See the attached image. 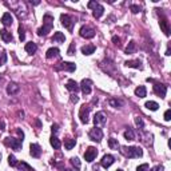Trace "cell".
I'll return each instance as SVG.
<instances>
[{
    "instance_id": "obj_1",
    "label": "cell",
    "mask_w": 171,
    "mask_h": 171,
    "mask_svg": "<svg viewBox=\"0 0 171 171\" xmlns=\"http://www.w3.org/2000/svg\"><path fill=\"white\" fill-rule=\"evenodd\" d=\"M52 27H54V17L49 14H46L43 16V27L38 30V35L39 36H47L48 32H51Z\"/></svg>"
},
{
    "instance_id": "obj_2",
    "label": "cell",
    "mask_w": 171,
    "mask_h": 171,
    "mask_svg": "<svg viewBox=\"0 0 171 171\" xmlns=\"http://www.w3.org/2000/svg\"><path fill=\"white\" fill-rule=\"evenodd\" d=\"M120 152H122L124 157H127V158H141L143 155L142 148L134 147V146H132V147H122Z\"/></svg>"
},
{
    "instance_id": "obj_3",
    "label": "cell",
    "mask_w": 171,
    "mask_h": 171,
    "mask_svg": "<svg viewBox=\"0 0 171 171\" xmlns=\"http://www.w3.org/2000/svg\"><path fill=\"white\" fill-rule=\"evenodd\" d=\"M55 70L56 71H68V72H74V71L76 70V66L75 63H71V62H62V63H59L56 67H55Z\"/></svg>"
},
{
    "instance_id": "obj_4",
    "label": "cell",
    "mask_w": 171,
    "mask_h": 171,
    "mask_svg": "<svg viewBox=\"0 0 171 171\" xmlns=\"http://www.w3.org/2000/svg\"><path fill=\"white\" fill-rule=\"evenodd\" d=\"M90 106L88 104H83L80 107V111H79V118H80V122L83 124H87L88 123V112H90Z\"/></svg>"
},
{
    "instance_id": "obj_5",
    "label": "cell",
    "mask_w": 171,
    "mask_h": 171,
    "mask_svg": "<svg viewBox=\"0 0 171 171\" xmlns=\"http://www.w3.org/2000/svg\"><path fill=\"white\" fill-rule=\"evenodd\" d=\"M88 136L91 141L94 142H100L102 138H103V131H102L99 127H95V128H92L91 131L88 132Z\"/></svg>"
},
{
    "instance_id": "obj_6",
    "label": "cell",
    "mask_w": 171,
    "mask_h": 171,
    "mask_svg": "<svg viewBox=\"0 0 171 171\" xmlns=\"http://www.w3.org/2000/svg\"><path fill=\"white\" fill-rule=\"evenodd\" d=\"M79 33H80V36H82V38L92 39L95 36V30L91 28V27H88V26H83L82 28H80Z\"/></svg>"
},
{
    "instance_id": "obj_7",
    "label": "cell",
    "mask_w": 171,
    "mask_h": 171,
    "mask_svg": "<svg viewBox=\"0 0 171 171\" xmlns=\"http://www.w3.org/2000/svg\"><path fill=\"white\" fill-rule=\"evenodd\" d=\"M106 120H107V116L103 111H99V112L95 114L94 116V123H95V127H102L106 124Z\"/></svg>"
},
{
    "instance_id": "obj_8",
    "label": "cell",
    "mask_w": 171,
    "mask_h": 171,
    "mask_svg": "<svg viewBox=\"0 0 171 171\" xmlns=\"http://www.w3.org/2000/svg\"><path fill=\"white\" fill-rule=\"evenodd\" d=\"M7 146H11L15 151H20L21 150V144H23V141L21 139H15V138H7Z\"/></svg>"
},
{
    "instance_id": "obj_9",
    "label": "cell",
    "mask_w": 171,
    "mask_h": 171,
    "mask_svg": "<svg viewBox=\"0 0 171 171\" xmlns=\"http://www.w3.org/2000/svg\"><path fill=\"white\" fill-rule=\"evenodd\" d=\"M154 92L157 94L159 98H164L166 96V92H167V86L162 84V83H154Z\"/></svg>"
},
{
    "instance_id": "obj_10",
    "label": "cell",
    "mask_w": 171,
    "mask_h": 171,
    "mask_svg": "<svg viewBox=\"0 0 171 171\" xmlns=\"http://www.w3.org/2000/svg\"><path fill=\"white\" fill-rule=\"evenodd\" d=\"M60 20H62V24H63L64 27H66L67 30H70V31H72V27H74V19L70 16V15H66V14H63L60 16Z\"/></svg>"
},
{
    "instance_id": "obj_11",
    "label": "cell",
    "mask_w": 171,
    "mask_h": 171,
    "mask_svg": "<svg viewBox=\"0 0 171 171\" xmlns=\"http://www.w3.org/2000/svg\"><path fill=\"white\" fill-rule=\"evenodd\" d=\"M96 155H98V151H96L95 147H88L84 152V159L86 162H88V163H91V162H94V159L96 158Z\"/></svg>"
},
{
    "instance_id": "obj_12",
    "label": "cell",
    "mask_w": 171,
    "mask_h": 171,
    "mask_svg": "<svg viewBox=\"0 0 171 171\" xmlns=\"http://www.w3.org/2000/svg\"><path fill=\"white\" fill-rule=\"evenodd\" d=\"M91 86H92V82L90 79H83L82 80V83H80V90L83 91V94L84 95H90L91 94Z\"/></svg>"
},
{
    "instance_id": "obj_13",
    "label": "cell",
    "mask_w": 171,
    "mask_h": 171,
    "mask_svg": "<svg viewBox=\"0 0 171 171\" xmlns=\"http://www.w3.org/2000/svg\"><path fill=\"white\" fill-rule=\"evenodd\" d=\"M30 154H31V157L32 158H39L40 155H42V148H40V146L36 144V143H31Z\"/></svg>"
},
{
    "instance_id": "obj_14",
    "label": "cell",
    "mask_w": 171,
    "mask_h": 171,
    "mask_svg": "<svg viewBox=\"0 0 171 171\" xmlns=\"http://www.w3.org/2000/svg\"><path fill=\"white\" fill-rule=\"evenodd\" d=\"M66 88H67L70 92H72V94H76V92L80 90V87H79V84H78L75 80L70 79V80L67 82V84H66Z\"/></svg>"
},
{
    "instance_id": "obj_15",
    "label": "cell",
    "mask_w": 171,
    "mask_h": 171,
    "mask_svg": "<svg viewBox=\"0 0 171 171\" xmlns=\"http://www.w3.org/2000/svg\"><path fill=\"white\" fill-rule=\"evenodd\" d=\"M114 162H115V159H114L112 155H104L103 159H102V162H100V164L104 167V169H108V167H110Z\"/></svg>"
},
{
    "instance_id": "obj_16",
    "label": "cell",
    "mask_w": 171,
    "mask_h": 171,
    "mask_svg": "<svg viewBox=\"0 0 171 171\" xmlns=\"http://www.w3.org/2000/svg\"><path fill=\"white\" fill-rule=\"evenodd\" d=\"M19 90H20V87L17 86L16 83L11 82V83H8V86H7V94L8 95H15V94L19 92Z\"/></svg>"
},
{
    "instance_id": "obj_17",
    "label": "cell",
    "mask_w": 171,
    "mask_h": 171,
    "mask_svg": "<svg viewBox=\"0 0 171 171\" xmlns=\"http://www.w3.org/2000/svg\"><path fill=\"white\" fill-rule=\"evenodd\" d=\"M2 23L4 24L5 27L12 26V23H14V19H12V15L10 14V12H5V14L2 16Z\"/></svg>"
},
{
    "instance_id": "obj_18",
    "label": "cell",
    "mask_w": 171,
    "mask_h": 171,
    "mask_svg": "<svg viewBox=\"0 0 171 171\" xmlns=\"http://www.w3.org/2000/svg\"><path fill=\"white\" fill-rule=\"evenodd\" d=\"M159 26L162 31L164 32V35L169 36L170 35V26H169V21H167V19H164V17H162L160 21H159Z\"/></svg>"
},
{
    "instance_id": "obj_19",
    "label": "cell",
    "mask_w": 171,
    "mask_h": 171,
    "mask_svg": "<svg viewBox=\"0 0 171 171\" xmlns=\"http://www.w3.org/2000/svg\"><path fill=\"white\" fill-rule=\"evenodd\" d=\"M0 36H2V40L4 43H11L12 40H14V38H12V33L8 32L7 30H2V31H0Z\"/></svg>"
},
{
    "instance_id": "obj_20",
    "label": "cell",
    "mask_w": 171,
    "mask_h": 171,
    "mask_svg": "<svg viewBox=\"0 0 171 171\" xmlns=\"http://www.w3.org/2000/svg\"><path fill=\"white\" fill-rule=\"evenodd\" d=\"M95 49H96V47L94 44H86L82 47V52L84 55H92L95 52Z\"/></svg>"
},
{
    "instance_id": "obj_21",
    "label": "cell",
    "mask_w": 171,
    "mask_h": 171,
    "mask_svg": "<svg viewBox=\"0 0 171 171\" xmlns=\"http://www.w3.org/2000/svg\"><path fill=\"white\" fill-rule=\"evenodd\" d=\"M104 12V7L102 4H98L96 7L94 8V12H92V15H94V17H96V19H99V17L103 15Z\"/></svg>"
},
{
    "instance_id": "obj_22",
    "label": "cell",
    "mask_w": 171,
    "mask_h": 171,
    "mask_svg": "<svg viewBox=\"0 0 171 171\" xmlns=\"http://www.w3.org/2000/svg\"><path fill=\"white\" fill-rule=\"evenodd\" d=\"M76 144V141L72 138H67L64 139V147H66V150H72L74 147H75Z\"/></svg>"
},
{
    "instance_id": "obj_23",
    "label": "cell",
    "mask_w": 171,
    "mask_h": 171,
    "mask_svg": "<svg viewBox=\"0 0 171 171\" xmlns=\"http://www.w3.org/2000/svg\"><path fill=\"white\" fill-rule=\"evenodd\" d=\"M135 95L139 96V98H144L146 95H147V90H146L144 86H139L135 88Z\"/></svg>"
},
{
    "instance_id": "obj_24",
    "label": "cell",
    "mask_w": 171,
    "mask_h": 171,
    "mask_svg": "<svg viewBox=\"0 0 171 171\" xmlns=\"http://www.w3.org/2000/svg\"><path fill=\"white\" fill-rule=\"evenodd\" d=\"M52 40L54 42H56V43H64V40H66V36H64V33L63 32H55L54 33V38H52Z\"/></svg>"
},
{
    "instance_id": "obj_25",
    "label": "cell",
    "mask_w": 171,
    "mask_h": 171,
    "mask_svg": "<svg viewBox=\"0 0 171 171\" xmlns=\"http://www.w3.org/2000/svg\"><path fill=\"white\" fill-rule=\"evenodd\" d=\"M49 143H51V146L55 148V150H60V147H62V143H60V141L56 138V136H54L52 135L51 136V141H49Z\"/></svg>"
},
{
    "instance_id": "obj_26",
    "label": "cell",
    "mask_w": 171,
    "mask_h": 171,
    "mask_svg": "<svg viewBox=\"0 0 171 171\" xmlns=\"http://www.w3.org/2000/svg\"><path fill=\"white\" fill-rule=\"evenodd\" d=\"M59 55V48L56 47H52V48H49L48 51H47V54H46V56H47V59H52V58H56Z\"/></svg>"
},
{
    "instance_id": "obj_27",
    "label": "cell",
    "mask_w": 171,
    "mask_h": 171,
    "mask_svg": "<svg viewBox=\"0 0 171 171\" xmlns=\"http://www.w3.org/2000/svg\"><path fill=\"white\" fill-rule=\"evenodd\" d=\"M36 49H38V46H36L35 43L30 42V43H27L26 44V51L28 52V54H35Z\"/></svg>"
},
{
    "instance_id": "obj_28",
    "label": "cell",
    "mask_w": 171,
    "mask_h": 171,
    "mask_svg": "<svg viewBox=\"0 0 171 171\" xmlns=\"http://www.w3.org/2000/svg\"><path fill=\"white\" fill-rule=\"evenodd\" d=\"M108 103H110V106L111 107H114V108H120L123 106L122 100H118V99H114V98H111L110 100H108Z\"/></svg>"
},
{
    "instance_id": "obj_29",
    "label": "cell",
    "mask_w": 171,
    "mask_h": 171,
    "mask_svg": "<svg viewBox=\"0 0 171 171\" xmlns=\"http://www.w3.org/2000/svg\"><path fill=\"white\" fill-rule=\"evenodd\" d=\"M141 62L139 60H127L126 62V66L127 67H132V68H139V70H141L142 68V66H141Z\"/></svg>"
},
{
    "instance_id": "obj_30",
    "label": "cell",
    "mask_w": 171,
    "mask_h": 171,
    "mask_svg": "<svg viewBox=\"0 0 171 171\" xmlns=\"http://www.w3.org/2000/svg\"><path fill=\"white\" fill-rule=\"evenodd\" d=\"M108 146H110L111 150H118L119 148V142H118V139L110 138L108 139Z\"/></svg>"
},
{
    "instance_id": "obj_31",
    "label": "cell",
    "mask_w": 171,
    "mask_h": 171,
    "mask_svg": "<svg viewBox=\"0 0 171 171\" xmlns=\"http://www.w3.org/2000/svg\"><path fill=\"white\" fill-rule=\"evenodd\" d=\"M144 106L148 108V110H151V111H157L158 108H159V104H158L157 102H146Z\"/></svg>"
},
{
    "instance_id": "obj_32",
    "label": "cell",
    "mask_w": 171,
    "mask_h": 171,
    "mask_svg": "<svg viewBox=\"0 0 171 171\" xmlns=\"http://www.w3.org/2000/svg\"><path fill=\"white\" fill-rule=\"evenodd\" d=\"M17 167H19L20 171H33L32 167L28 166L26 162H20V163H17Z\"/></svg>"
},
{
    "instance_id": "obj_33",
    "label": "cell",
    "mask_w": 171,
    "mask_h": 171,
    "mask_svg": "<svg viewBox=\"0 0 171 171\" xmlns=\"http://www.w3.org/2000/svg\"><path fill=\"white\" fill-rule=\"evenodd\" d=\"M135 48H136L135 42L131 40V42L128 43V46H127V48H126V54H134V52H135Z\"/></svg>"
},
{
    "instance_id": "obj_34",
    "label": "cell",
    "mask_w": 171,
    "mask_h": 171,
    "mask_svg": "<svg viewBox=\"0 0 171 171\" xmlns=\"http://www.w3.org/2000/svg\"><path fill=\"white\" fill-rule=\"evenodd\" d=\"M124 138H126L127 141H134V139H135V134H134L131 128H128L127 131H124Z\"/></svg>"
},
{
    "instance_id": "obj_35",
    "label": "cell",
    "mask_w": 171,
    "mask_h": 171,
    "mask_svg": "<svg viewBox=\"0 0 171 171\" xmlns=\"http://www.w3.org/2000/svg\"><path fill=\"white\" fill-rule=\"evenodd\" d=\"M8 163H10V166H11V167L17 166V160H16V158H15L14 155H10V157H8Z\"/></svg>"
},
{
    "instance_id": "obj_36",
    "label": "cell",
    "mask_w": 171,
    "mask_h": 171,
    "mask_svg": "<svg viewBox=\"0 0 171 171\" xmlns=\"http://www.w3.org/2000/svg\"><path fill=\"white\" fill-rule=\"evenodd\" d=\"M71 163H72V166L75 167L76 170L80 169V160L78 159V158H71Z\"/></svg>"
},
{
    "instance_id": "obj_37",
    "label": "cell",
    "mask_w": 171,
    "mask_h": 171,
    "mask_svg": "<svg viewBox=\"0 0 171 171\" xmlns=\"http://www.w3.org/2000/svg\"><path fill=\"white\" fill-rule=\"evenodd\" d=\"M135 124L138 126V128H141V130H143V127H144V123H143L142 118H139V116L135 118Z\"/></svg>"
},
{
    "instance_id": "obj_38",
    "label": "cell",
    "mask_w": 171,
    "mask_h": 171,
    "mask_svg": "<svg viewBox=\"0 0 171 171\" xmlns=\"http://www.w3.org/2000/svg\"><path fill=\"white\" fill-rule=\"evenodd\" d=\"M19 39L21 40V42H24V39H26V33H24L23 26H20V27H19Z\"/></svg>"
},
{
    "instance_id": "obj_39",
    "label": "cell",
    "mask_w": 171,
    "mask_h": 171,
    "mask_svg": "<svg viewBox=\"0 0 171 171\" xmlns=\"http://www.w3.org/2000/svg\"><path fill=\"white\" fill-rule=\"evenodd\" d=\"M67 54L71 55V56H72V55H75V44H74V43H71V44H70V48H68Z\"/></svg>"
},
{
    "instance_id": "obj_40",
    "label": "cell",
    "mask_w": 171,
    "mask_h": 171,
    "mask_svg": "<svg viewBox=\"0 0 171 171\" xmlns=\"http://www.w3.org/2000/svg\"><path fill=\"white\" fill-rule=\"evenodd\" d=\"M136 171H148V164H147V163L141 164V166L136 169Z\"/></svg>"
},
{
    "instance_id": "obj_41",
    "label": "cell",
    "mask_w": 171,
    "mask_h": 171,
    "mask_svg": "<svg viewBox=\"0 0 171 171\" xmlns=\"http://www.w3.org/2000/svg\"><path fill=\"white\" fill-rule=\"evenodd\" d=\"M130 10H131V12H132V14H138V12H139V11H141V8H139V7H138V5H135V4H132V5H131V7H130Z\"/></svg>"
},
{
    "instance_id": "obj_42",
    "label": "cell",
    "mask_w": 171,
    "mask_h": 171,
    "mask_svg": "<svg viewBox=\"0 0 171 171\" xmlns=\"http://www.w3.org/2000/svg\"><path fill=\"white\" fill-rule=\"evenodd\" d=\"M170 119H171V110H167L166 112H164V120H166V122H170Z\"/></svg>"
},
{
    "instance_id": "obj_43",
    "label": "cell",
    "mask_w": 171,
    "mask_h": 171,
    "mask_svg": "<svg viewBox=\"0 0 171 171\" xmlns=\"http://www.w3.org/2000/svg\"><path fill=\"white\" fill-rule=\"evenodd\" d=\"M5 62H7V55L3 54V55H2V58H0V66H3V64H4Z\"/></svg>"
},
{
    "instance_id": "obj_44",
    "label": "cell",
    "mask_w": 171,
    "mask_h": 171,
    "mask_svg": "<svg viewBox=\"0 0 171 171\" xmlns=\"http://www.w3.org/2000/svg\"><path fill=\"white\" fill-rule=\"evenodd\" d=\"M98 4H99V3H96V2H90L88 4H87V7H88V8H92V10H94V8H95Z\"/></svg>"
},
{
    "instance_id": "obj_45",
    "label": "cell",
    "mask_w": 171,
    "mask_h": 171,
    "mask_svg": "<svg viewBox=\"0 0 171 171\" xmlns=\"http://www.w3.org/2000/svg\"><path fill=\"white\" fill-rule=\"evenodd\" d=\"M112 42H114V44L120 46V39L118 38V36H114V38H112Z\"/></svg>"
},
{
    "instance_id": "obj_46",
    "label": "cell",
    "mask_w": 171,
    "mask_h": 171,
    "mask_svg": "<svg viewBox=\"0 0 171 171\" xmlns=\"http://www.w3.org/2000/svg\"><path fill=\"white\" fill-rule=\"evenodd\" d=\"M78 100H79V98L76 96V94H72V96H71V102H72V103H78Z\"/></svg>"
},
{
    "instance_id": "obj_47",
    "label": "cell",
    "mask_w": 171,
    "mask_h": 171,
    "mask_svg": "<svg viewBox=\"0 0 171 171\" xmlns=\"http://www.w3.org/2000/svg\"><path fill=\"white\" fill-rule=\"evenodd\" d=\"M16 132H17V134H19V136H20V139H21V141H23V138H24V134H23V131H21V130H20V128H17V130H16Z\"/></svg>"
},
{
    "instance_id": "obj_48",
    "label": "cell",
    "mask_w": 171,
    "mask_h": 171,
    "mask_svg": "<svg viewBox=\"0 0 171 171\" xmlns=\"http://www.w3.org/2000/svg\"><path fill=\"white\" fill-rule=\"evenodd\" d=\"M58 130H59V126H58V124H54V126H52V132L56 134V132H58Z\"/></svg>"
},
{
    "instance_id": "obj_49",
    "label": "cell",
    "mask_w": 171,
    "mask_h": 171,
    "mask_svg": "<svg viewBox=\"0 0 171 171\" xmlns=\"http://www.w3.org/2000/svg\"><path fill=\"white\" fill-rule=\"evenodd\" d=\"M163 169H162V167H152V169L150 170V171H162Z\"/></svg>"
},
{
    "instance_id": "obj_50",
    "label": "cell",
    "mask_w": 171,
    "mask_h": 171,
    "mask_svg": "<svg viewBox=\"0 0 171 171\" xmlns=\"http://www.w3.org/2000/svg\"><path fill=\"white\" fill-rule=\"evenodd\" d=\"M31 4H33V5H38V4H40V2H38V0H36V2H32V0H31Z\"/></svg>"
},
{
    "instance_id": "obj_51",
    "label": "cell",
    "mask_w": 171,
    "mask_h": 171,
    "mask_svg": "<svg viewBox=\"0 0 171 171\" xmlns=\"http://www.w3.org/2000/svg\"><path fill=\"white\" fill-rule=\"evenodd\" d=\"M0 127H2V128H4V123H3V122H0Z\"/></svg>"
},
{
    "instance_id": "obj_52",
    "label": "cell",
    "mask_w": 171,
    "mask_h": 171,
    "mask_svg": "<svg viewBox=\"0 0 171 171\" xmlns=\"http://www.w3.org/2000/svg\"><path fill=\"white\" fill-rule=\"evenodd\" d=\"M64 171H72V170H64Z\"/></svg>"
},
{
    "instance_id": "obj_53",
    "label": "cell",
    "mask_w": 171,
    "mask_h": 171,
    "mask_svg": "<svg viewBox=\"0 0 171 171\" xmlns=\"http://www.w3.org/2000/svg\"><path fill=\"white\" fill-rule=\"evenodd\" d=\"M116 171H123V170H116Z\"/></svg>"
},
{
    "instance_id": "obj_54",
    "label": "cell",
    "mask_w": 171,
    "mask_h": 171,
    "mask_svg": "<svg viewBox=\"0 0 171 171\" xmlns=\"http://www.w3.org/2000/svg\"><path fill=\"white\" fill-rule=\"evenodd\" d=\"M0 80H2V76H0Z\"/></svg>"
}]
</instances>
